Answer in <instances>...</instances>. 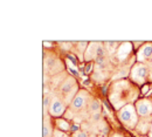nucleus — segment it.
I'll return each instance as SVG.
<instances>
[{"mask_svg":"<svg viewBox=\"0 0 152 137\" xmlns=\"http://www.w3.org/2000/svg\"><path fill=\"white\" fill-rule=\"evenodd\" d=\"M149 137H152V121H151V125H150V130H149Z\"/></svg>","mask_w":152,"mask_h":137,"instance_id":"6ab92c4d","label":"nucleus"},{"mask_svg":"<svg viewBox=\"0 0 152 137\" xmlns=\"http://www.w3.org/2000/svg\"><path fill=\"white\" fill-rule=\"evenodd\" d=\"M152 56V42H145L137 53V62L144 63Z\"/></svg>","mask_w":152,"mask_h":137,"instance_id":"6e6552de","label":"nucleus"},{"mask_svg":"<svg viewBox=\"0 0 152 137\" xmlns=\"http://www.w3.org/2000/svg\"><path fill=\"white\" fill-rule=\"evenodd\" d=\"M138 116L140 117H150L152 115V100L143 98L136 102L134 104Z\"/></svg>","mask_w":152,"mask_h":137,"instance_id":"423d86ee","label":"nucleus"},{"mask_svg":"<svg viewBox=\"0 0 152 137\" xmlns=\"http://www.w3.org/2000/svg\"><path fill=\"white\" fill-rule=\"evenodd\" d=\"M53 137H67V135L63 131H61V130H55Z\"/></svg>","mask_w":152,"mask_h":137,"instance_id":"4468645a","label":"nucleus"},{"mask_svg":"<svg viewBox=\"0 0 152 137\" xmlns=\"http://www.w3.org/2000/svg\"><path fill=\"white\" fill-rule=\"evenodd\" d=\"M142 137H149V136H142Z\"/></svg>","mask_w":152,"mask_h":137,"instance_id":"aec40b11","label":"nucleus"},{"mask_svg":"<svg viewBox=\"0 0 152 137\" xmlns=\"http://www.w3.org/2000/svg\"><path fill=\"white\" fill-rule=\"evenodd\" d=\"M89 98H90V95H89V93L87 90H84V89L78 90V93L76 94V96L74 97L73 102L70 103V110L74 111V113L82 110L87 105Z\"/></svg>","mask_w":152,"mask_h":137,"instance_id":"20e7f679","label":"nucleus"},{"mask_svg":"<svg viewBox=\"0 0 152 137\" xmlns=\"http://www.w3.org/2000/svg\"><path fill=\"white\" fill-rule=\"evenodd\" d=\"M145 63H148L146 66H148L149 68H152V56H151V58H150V59H149V60H148V61H146Z\"/></svg>","mask_w":152,"mask_h":137,"instance_id":"dca6fc26","label":"nucleus"},{"mask_svg":"<svg viewBox=\"0 0 152 137\" xmlns=\"http://www.w3.org/2000/svg\"><path fill=\"white\" fill-rule=\"evenodd\" d=\"M149 75V67L144 63L137 62L134 63L130 70V78L133 82L138 83V84H143L145 82V80Z\"/></svg>","mask_w":152,"mask_h":137,"instance_id":"f03ea898","label":"nucleus"},{"mask_svg":"<svg viewBox=\"0 0 152 137\" xmlns=\"http://www.w3.org/2000/svg\"><path fill=\"white\" fill-rule=\"evenodd\" d=\"M111 137H123V135L119 134V133H115L114 135H111Z\"/></svg>","mask_w":152,"mask_h":137,"instance_id":"a211bd4d","label":"nucleus"},{"mask_svg":"<svg viewBox=\"0 0 152 137\" xmlns=\"http://www.w3.org/2000/svg\"><path fill=\"white\" fill-rule=\"evenodd\" d=\"M52 100H53V95H48L47 93H45V96H43V115L48 114L49 111V107H50V103H52Z\"/></svg>","mask_w":152,"mask_h":137,"instance_id":"9b49d317","label":"nucleus"},{"mask_svg":"<svg viewBox=\"0 0 152 137\" xmlns=\"http://www.w3.org/2000/svg\"><path fill=\"white\" fill-rule=\"evenodd\" d=\"M52 116L49 114L43 115V137H53L54 135V128L50 121Z\"/></svg>","mask_w":152,"mask_h":137,"instance_id":"1a4fd4ad","label":"nucleus"},{"mask_svg":"<svg viewBox=\"0 0 152 137\" xmlns=\"http://www.w3.org/2000/svg\"><path fill=\"white\" fill-rule=\"evenodd\" d=\"M101 109H102V103L97 98H93V101L90 102L89 104V110L91 114H97V113H101Z\"/></svg>","mask_w":152,"mask_h":137,"instance_id":"9d476101","label":"nucleus"},{"mask_svg":"<svg viewBox=\"0 0 152 137\" xmlns=\"http://www.w3.org/2000/svg\"><path fill=\"white\" fill-rule=\"evenodd\" d=\"M56 124L58 127V130H62V131H68L72 129V125L68 123V121H66L63 118H57Z\"/></svg>","mask_w":152,"mask_h":137,"instance_id":"f8f14e48","label":"nucleus"},{"mask_svg":"<svg viewBox=\"0 0 152 137\" xmlns=\"http://www.w3.org/2000/svg\"><path fill=\"white\" fill-rule=\"evenodd\" d=\"M84 60L86 61H89V60L97 59V61H101L104 58V49H103V46L102 43H98V42H91L89 43L87 51L84 52Z\"/></svg>","mask_w":152,"mask_h":137,"instance_id":"7ed1b4c3","label":"nucleus"},{"mask_svg":"<svg viewBox=\"0 0 152 137\" xmlns=\"http://www.w3.org/2000/svg\"><path fill=\"white\" fill-rule=\"evenodd\" d=\"M73 137H88V135H87L86 131H81V130H78V131H76V133L73 134Z\"/></svg>","mask_w":152,"mask_h":137,"instance_id":"ddd939ff","label":"nucleus"},{"mask_svg":"<svg viewBox=\"0 0 152 137\" xmlns=\"http://www.w3.org/2000/svg\"><path fill=\"white\" fill-rule=\"evenodd\" d=\"M99 119H101V113L93 114V121H94V122H98Z\"/></svg>","mask_w":152,"mask_h":137,"instance_id":"2eb2a0df","label":"nucleus"},{"mask_svg":"<svg viewBox=\"0 0 152 137\" xmlns=\"http://www.w3.org/2000/svg\"><path fill=\"white\" fill-rule=\"evenodd\" d=\"M76 87H77V83H76L75 78L73 76H68L60 86V95L64 100L69 94H72V92L75 89Z\"/></svg>","mask_w":152,"mask_h":137,"instance_id":"0eeeda50","label":"nucleus"},{"mask_svg":"<svg viewBox=\"0 0 152 137\" xmlns=\"http://www.w3.org/2000/svg\"><path fill=\"white\" fill-rule=\"evenodd\" d=\"M66 102L63 101V98H60V96H53L50 107H49V111L48 114L52 117H60L66 113Z\"/></svg>","mask_w":152,"mask_h":137,"instance_id":"39448f33","label":"nucleus"},{"mask_svg":"<svg viewBox=\"0 0 152 137\" xmlns=\"http://www.w3.org/2000/svg\"><path fill=\"white\" fill-rule=\"evenodd\" d=\"M148 90H149V87H148V86H145V87L143 88V90H142V92H143V94H146V93H148Z\"/></svg>","mask_w":152,"mask_h":137,"instance_id":"f3484780","label":"nucleus"},{"mask_svg":"<svg viewBox=\"0 0 152 137\" xmlns=\"http://www.w3.org/2000/svg\"><path fill=\"white\" fill-rule=\"evenodd\" d=\"M117 116L118 119L121 121V123L126 127L128 129H134L137 128V124L139 122V118H138V114H137V110H136V107L134 104H125L124 107H122L118 113H117Z\"/></svg>","mask_w":152,"mask_h":137,"instance_id":"f257e3e1","label":"nucleus"}]
</instances>
